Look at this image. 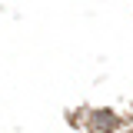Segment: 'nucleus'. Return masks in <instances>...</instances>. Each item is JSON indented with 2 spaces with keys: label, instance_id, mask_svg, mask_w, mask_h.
<instances>
[{
  "label": "nucleus",
  "instance_id": "1",
  "mask_svg": "<svg viewBox=\"0 0 133 133\" xmlns=\"http://www.w3.org/2000/svg\"><path fill=\"white\" fill-rule=\"evenodd\" d=\"M120 127V116L110 113V110H97V113L90 116V130L93 133H113Z\"/></svg>",
  "mask_w": 133,
  "mask_h": 133
}]
</instances>
